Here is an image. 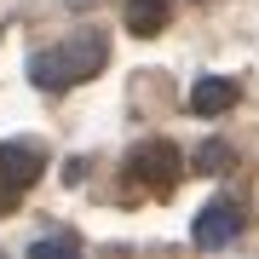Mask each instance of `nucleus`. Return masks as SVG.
Here are the masks:
<instances>
[{"instance_id": "nucleus-5", "label": "nucleus", "mask_w": 259, "mask_h": 259, "mask_svg": "<svg viewBox=\"0 0 259 259\" xmlns=\"http://www.w3.org/2000/svg\"><path fill=\"white\" fill-rule=\"evenodd\" d=\"M236 98H242V87L225 81V75H202V81L190 87V110H196V115H225Z\"/></svg>"}, {"instance_id": "nucleus-2", "label": "nucleus", "mask_w": 259, "mask_h": 259, "mask_svg": "<svg viewBox=\"0 0 259 259\" xmlns=\"http://www.w3.org/2000/svg\"><path fill=\"white\" fill-rule=\"evenodd\" d=\"M127 179H133L144 196H173L179 179H185V156H179V144H167V139H144V144L127 156Z\"/></svg>"}, {"instance_id": "nucleus-7", "label": "nucleus", "mask_w": 259, "mask_h": 259, "mask_svg": "<svg viewBox=\"0 0 259 259\" xmlns=\"http://www.w3.org/2000/svg\"><path fill=\"white\" fill-rule=\"evenodd\" d=\"M231 167H236V150L225 139H207L202 150H196V173H231Z\"/></svg>"}, {"instance_id": "nucleus-3", "label": "nucleus", "mask_w": 259, "mask_h": 259, "mask_svg": "<svg viewBox=\"0 0 259 259\" xmlns=\"http://www.w3.org/2000/svg\"><path fill=\"white\" fill-rule=\"evenodd\" d=\"M40 167H47V150H40L35 139H12V144H0V190H6V202L35 185Z\"/></svg>"}, {"instance_id": "nucleus-8", "label": "nucleus", "mask_w": 259, "mask_h": 259, "mask_svg": "<svg viewBox=\"0 0 259 259\" xmlns=\"http://www.w3.org/2000/svg\"><path fill=\"white\" fill-rule=\"evenodd\" d=\"M29 259H81V242L75 236H40L29 248Z\"/></svg>"}, {"instance_id": "nucleus-6", "label": "nucleus", "mask_w": 259, "mask_h": 259, "mask_svg": "<svg viewBox=\"0 0 259 259\" xmlns=\"http://www.w3.org/2000/svg\"><path fill=\"white\" fill-rule=\"evenodd\" d=\"M167 18H173V6H167V0H127V29H133L139 40L161 35Z\"/></svg>"}, {"instance_id": "nucleus-1", "label": "nucleus", "mask_w": 259, "mask_h": 259, "mask_svg": "<svg viewBox=\"0 0 259 259\" xmlns=\"http://www.w3.org/2000/svg\"><path fill=\"white\" fill-rule=\"evenodd\" d=\"M104 58H110V40L104 35H75L64 40V47H47L29 58V75H35V87H47V93H64V87H81L93 81V75H104Z\"/></svg>"}, {"instance_id": "nucleus-9", "label": "nucleus", "mask_w": 259, "mask_h": 259, "mask_svg": "<svg viewBox=\"0 0 259 259\" xmlns=\"http://www.w3.org/2000/svg\"><path fill=\"white\" fill-rule=\"evenodd\" d=\"M75 6H87V0H75Z\"/></svg>"}, {"instance_id": "nucleus-4", "label": "nucleus", "mask_w": 259, "mask_h": 259, "mask_svg": "<svg viewBox=\"0 0 259 259\" xmlns=\"http://www.w3.org/2000/svg\"><path fill=\"white\" fill-rule=\"evenodd\" d=\"M242 225H248V213H242L236 202H207L202 213H196V225H190V236H196V248H231V242L242 236Z\"/></svg>"}]
</instances>
